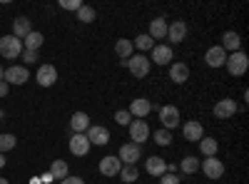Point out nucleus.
I'll list each match as a JSON object with an SVG mask.
<instances>
[{"mask_svg":"<svg viewBox=\"0 0 249 184\" xmlns=\"http://www.w3.org/2000/svg\"><path fill=\"white\" fill-rule=\"evenodd\" d=\"M167 37L172 40V43H182V40L187 37V23L184 20H175V23L167 25Z\"/></svg>","mask_w":249,"mask_h":184,"instance_id":"obj_19","label":"nucleus"},{"mask_svg":"<svg viewBox=\"0 0 249 184\" xmlns=\"http://www.w3.org/2000/svg\"><path fill=\"white\" fill-rule=\"evenodd\" d=\"M95 17H97V13H95V8H90V5H82V8L77 10V20H80V23H92Z\"/></svg>","mask_w":249,"mask_h":184,"instance_id":"obj_32","label":"nucleus"},{"mask_svg":"<svg viewBox=\"0 0 249 184\" xmlns=\"http://www.w3.org/2000/svg\"><path fill=\"white\" fill-rule=\"evenodd\" d=\"M182 134L187 142H199L204 137V127L199 125L197 119H190V122H184V127H182Z\"/></svg>","mask_w":249,"mask_h":184,"instance_id":"obj_14","label":"nucleus"},{"mask_svg":"<svg viewBox=\"0 0 249 184\" xmlns=\"http://www.w3.org/2000/svg\"><path fill=\"white\" fill-rule=\"evenodd\" d=\"M50 174H53L55 179H65V177H70L68 162H65V159H55L53 165H50Z\"/></svg>","mask_w":249,"mask_h":184,"instance_id":"obj_28","label":"nucleus"},{"mask_svg":"<svg viewBox=\"0 0 249 184\" xmlns=\"http://www.w3.org/2000/svg\"><path fill=\"white\" fill-rule=\"evenodd\" d=\"M127 130H130V139L135 142V145H142V142L150 139V125L144 119H132Z\"/></svg>","mask_w":249,"mask_h":184,"instance_id":"obj_5","label":"nucleus"},{"mask_svg":"<svg viewBox=\"0 0 249 184\" xmlns=\"http://www.w3.org/2000/svg\"><path fill=\"white\" fill-rule=\"evenodd\" d=\"M152 60H155V65H170L172 63V48L170 45H155L152 50ZM152 60H150V63H152Z\"/></svg>","mask_w":249,"mask_h":184,"instance_id":"obj_16","label":"nucleus"},{"mask_svg":"<svg viewBox=\"0 0 249 184\" xmlns=\"http://www.w3.org/2000/svg\"><path fill=\"white\" fill-rule=\"evenodd\" d=\"M170 80H172L175 85L187 83V80H190V67H187L184 63H175V65H170Z\"/></svg>","mask_w":249,"mask_h":184,"instance_id":"obj_22","label":"nucleus"},{"mask_svg":"<svg viewBox=\"0 0 249 184\" xmlns=\"http://www.w3.org/2000/svg\"><path fill=\"white\" fill-rule=\"evenodd\" d=\"M0 184H10V179H5V177H0Z\"/></svg>","mask_w":249,"mask_h":184,"instance_id":"obj_43","label":"nucleus"},{"mask_svg":"<svg viewBox=\"0 0 249 184\" xmlns=\"http://www.w3.org/2000/svg\"><path fill=\"white\" fill-rule=\"evenodd\" d=\"M224 60H227V52L222 50V45H214L207 50L204 55V63L210 65V67H224Z\"/></svg>","mask_w":249,"mask_h":184,"instance_id":"obj_17","label":"nucleus"},{"mask_svg":"<svg viewBox=\"0 0 249 184\" xmlns=\"http://www.w3.org/2000/svg\"><path fill=\"white\" fill-rule=\"evenodd\" d=\"M20 57H23L28 65H33L35 60H37V50H23V55H20Z\"/></svg>","mask_w":249,"mask_h":184,"instance_id":"obj_38","label":"nucleus"},{"mask_svg":"<svg viewBox=\"0 0 249 184\" xmlns=\"http://www.w3.org/2000/svg\"><path fill=\"white\" fill-rule=\"evenodd\" d=\"M170 142H172V132H170V130H157V132H155V145L170 147Z\"/></svg>","mask_w":249,"mask_h":184,"instance_id":"obj_34","label":"nucleus"},{"mask_svg":"<svg viewBox=\"0 0 249 184\" xmlns=\"http://www.w3.org/2000/svg\"><path fill=\"white\" fill-rule=\"evenodd\" d=\"M70 127H72V134H85L90 130V117L88 112H75L70 117Z\"/></svg>","mask_w":249,"mask_h":184,"instance_id":"obj_18","label":"nucleus"},{"mask_svg":"<svg viewBox=\"0 0 249 184\" xmlns=\"http://www.w3.org/2000/svg\"><path fill=\"white\" fill-rule=\"evenodd\" d=\"M224 67H227V72H230V75L239 77V75H244L247 67H249V57H247L242 50H239V52H230V55H227V60H224Z\"/></svg>","mask_w":249,"mask_h":184,"instance_id":"obj_2","label":"nucleus"},{"mask_svg":"<svg viewBox=\"0 0 249 184\" xmlns=\"http://www.w3.org/2000/svg\"><path fill=\"white\" fill-rule=\"evenodd\" d=\"M3 80H5L8 85H25L28 80H30V72L23 65H13V67H8L3 72Z\"/></svg>","mask_w":249,"mask_h":184,"instance_id":"obj_6","label":"nucleus"},{"mask_svg":"<svg viewBox=\"0 0 249 184\" xmlns=\"http://www.w3.org/2000/svg\"><path fill=\"white\" fill-rule=\"evenodd\" d=\"M30 184H40V177H33V182Z\"/></svg>","mask_w":249,"mask_h":184,"instance_id":"obj_44","label":"nucleus"},{"mask_svg":"<svg viewBox=\"0 0 249 184\" xmlns=\"http://www.w3.org/2000/svg\"><path fill=\"white\" fill-rule=\"evenodd\" d=\"M100 174H105V177H117L120 169H122V162L115 157V154H107V157H102L100 159Z\"/></svg>","mask_w":249,"mask_h":184,"instance_id":"obj_11","label":"nucleus"},{"mask_svg":"<svg viewBox=\"0 0 249 184\" xmlns=\"http://www.w3.org/2000/svg\"><path fill=\"white\" fill-rule=\"evenodd\" d=\"M127 112L132 115V119H135V117L142 119V117H147V115L152 112V102H150V100H144V97H137V100H132V105H130Z\"/></svg>","mask_w":249,"mask_h":184,"instance_id":"obj_13","label":"nucleus"},{"mask_svg":"<svg viewBox=\"0 0 249 184\" xmlns=\"http://www.w3.org/2000/svg\"><path fill=\"white\" fill-rule=\"evenodd\" d=\"M160 184H179V177L177 174H170V172H164L160 177Z\"/></svg>","mask_w":249,"mask_h":184,"instance_id":"obj_37","label":"nucleus"},{"mask_svg":"<svg viewBox=\"0 0 249 184\" xmlns=\"http://www.w3.org/2000/svg\"><path fill=\"white\" fill-rule=\"evenodd\" d=\"M237 110H239L237 102L227 97V100H219L217 105H214V117H217V119H230V117L237 115Z\"/></svg>","mask_w":249,"mask_h":184,"instance_id":"obj_12","label":"nucleus"},{"mask_svg":"<svg viewBox=\"0 0 249 184\" xmlns=\"http://www.w3.org/2000/svg\"><path fill=\"white\" fill-rule=\"evenodd\" d=\"M85 137H88L90 145H97V147H105L107 142H110L107 127H100V125H90V130L85 132Z\"/></svg>","mask_w":249,"mask_h":184,"instance_id":"obj_9","label":"nucleus"},{"mask_svg":"<svg viewBox=\"0 0 249 184\" xmlns=\"http://www.w3.org/2000/svg\"><path fill=\"white\" fill-rule=\"evenodd\" d=\"M115 122H117V125H122V127H130L132 115H130L127 110H117V112H115Z\"/></svg>","mask_w":249,"mask_h":184,"instance_id":"obj_35","label":"nucleus"},{"mask_svg":"<svg viewBox=\"0 0 249 184\" xmlns=\"http://www.w3.org/2000/svg\"><path fill=\"white\" fill-rule=\"evenodd\" d=\"M144 169H147V174H152V177H162L164 172H167V162H164L162 157H150L147 162H144Z\"/></svg>","mask_w":249,"mask_h":184,"instance_id":"obj_20","label":"nucleus"},{"mask_svg":"<svg viewBox=\"0 0 249 184\" xmlns=\"http://www.w3.org/2000/svg\"><path fill=\"white\" fill-rule=\"evenodd\" d=\"M30 33H33V25H30L28 17H15L13 20V33L10 35H15L18 40H25Z\"/></svg>","mask_w":249,"mask_h":184,"instance_id":"obj_21","label":"nucleus"},{"mask_svg":"<svg viewBox=\"0 0 249 184\" xmlns=\"http://www.w3.org/2000/svg\"><path fill=\"white\" fill-rule=\"evenodd\" d=\"M140 157H142V150H140V145H135V142L122 145L120 147V154H117V159L122 162V165H137Z\"/></svg>","mask_w":249,"mask_h":184,"instance_id":"obj_8","label":"nucleus"},{"mask_svg":"<svg viewBox=\"0 0 249 184\" xmlns=\"http://www.w3.org/2000/svg\"><path fill=\"white\" fill-rule=\"evenodd\" d=\"M179 167H182L184 174H195V172L199 169V159H195L192 154H187V157L182 159V165H179Z\"/></svg>","mask_w":249,"mask_h":184,"instance_id":"obj_31","label":"nucleus"},{"mask_svg":"<svg viewBox=\"0 0 249 184\" xmlns=\"http://www.w3.org/2000/svg\"><path fill=\"white\" fill-rule=\"evenodd\" d=\"M152 40H162V37H167V20L164 17H155L152 23H150V33H147Z\"/></svg>","mask_w":249,"mask_h":184,"instance_id":"obj_25","label":"nucleus"},{"mask_svg":"<svg viewBox=\"0 0 249 184\" xmlns=\"http://www.w3.org/2000/svg\"><path fill=\"white\" fill-rule=\"evenodd\" d=\"M3 167H5V157H3V154H0V169H3Z\"/></svg>","mask_w":249,"mask_h":184,"instance_id":"obj_42","label":"nucleus"},{"mask_svg":"<svg viewBox=\"0 0 249 184\" xmlns=\"http://www.w3.org/2000/svg\"><path fill=\"white\" fill-rule=\"evenodd\" d=\"M150 67H152V63H150V57H144V55H132L127 60V70L135 77H147L150 75Z\"/></svg>","mask_w":249,"mask_h":184,"instance_id":"obj_4","label":"nucleus"},{"mask_svg":"<svg viewBox=\"0 0 249 184\" xmlns=\"http://www.w3.org/2000/svg\"><path fill=\"white\" fill-rule=\"evenodd\" d=\"M35 80H37V85L40 87H53L55 83H57V70H55V65H40L37 67V72H35Z\"/></svg>","mask_w":249,"mask_h":184,"instance_id":"obj_7","label":"nucleus"},{"mask_svg":"<svg viewBox=\"0 0 249 184\" xmlns=\"http://www.w3.org/2000/svg\"><path fill=\"white\" fill-rule=\"evenodd\" d=\"M124 184H132V182H137L140 179V172H137V165H122V169H120V174H117Z\"/></svg>","mask_w":249,"mask_h":184,"instance_id":"obj_29","label":"nucleus"},{"mask_svg":"<svg viewBox=\"0 0 249 184\" xmlns=\"http://www.w3.org/2000/svg\"><path fill=\"white\" fill-rule=\"evenodd\" d=\"M199 169L204 172L207 179H219V177L224 174V162L217 159V157H204L202 165H199Z\"/></svg>","mask_w":249,"mask_h":184,"instance_id":"obj_3","label":"nucleus"},{"mask_svg":"<svg viewBox=\"0 0 249 184\" xmlns=\"http://www.w3.org/2000/svg\"><path fill=\"white\" fill-rule=\"evenodd\" d=\"M40 182H45V184H50V182H55V177L48 172V174H43V177H40Z\"/></svg>","mask_w":249,"mask_h":184,"instance_id":"obj_41","label":"nucleus"},{"mask_svg":"<svg viewBox=\"0 0 249 184\" xmlns=\"http://www.w3.org/2000/svg\"><path fill=\"white\" fill-rule=\"evenodd\" d=\"M15 145H18L15 134H0V154H3V152H10V150H15Z\"/></svg>","mask_w":249,"mask_h":184,"instance_id":"obj_33","label":"nucleus"},{"mask_svg":"<svg viewBox=\"0 0 249 184\" xmlns=\"http://www.w3.org/2000/svg\"><path fill=\"white\" fill-rule=\"evenodd\" d=\"M3 72H5V70H3V65H0V80H3Z\"/></svg>","mask_w":249,"mask_h":184,"instance_id":"obj_45","label":"nucleus"},{"mask_svg":"<svg viewBox=\"0 0 249 184\" xmlns=\"http://www.w3.org/2000/svg\"><path fill=\"white\" fill-rule=\"evenodd\" d=\"M160 119H162L164 130H175L179 125V110L175 105H164V107H160Z\"/></svg>","mask_w":249,"mask_h":184,"instance_id":"obj_10","label":"nucleus"},{"mask_svg":"<svg viewBox=\"0 0 249 184\" xmlns=\"http://www.w3.org/2000/svg\"><path fill=\"white\" fill-rule=\"evenodd\" d=\"M132 45H135L137 50L144 52V50H152V48H155V40H152L147 33H144V35H137V37H135V43H132Z\"/></svg>","mask_w":249,"mask_h":184,"instance_id":"obj_30","label":"nucleus"},{"mask_svg":"<svg viewBox=\"0 0 249 184\" xmlns=\"http://www.w3.org/2000/svg\"><path fill=\"white\" fill-rule=\"evenodd\" d=\"M8 90H10V85L5 83V80H0V97H5V95H8Z\"/></svg>","mask_w":249,"mask_h":184,"instance_id":"obj_40","label":"nucleus"},{"mask_svg":"<svg viewBox=\"0 0 249 184\" xmlns=\"http://www.w3.org/2000/svg\"><path fill=\"white\" fill-rule=\"evenodd\" d=\"M90 142H88V137L85 134H72L70 137V152L75 154V157H85L88 152H90Z\"/></svg>","mask_w":249,"mask_h":184,"instance_id":"obj_15","label":"nucleus"},{"mask_svg":"<svg viewBox=\"0 0 249 184\" xmlns=\"http://www.w3.org/2000/svg\"><path fill=\"white\" fill-rule=\"evenodd\" d=\"M82 5H85L82 0H60V8H62V10H75V13H77Z\"/></svg>","mask_w":249,"mask_h":184,"instance_id":"obj_36","label":"nucleus"},{"mask_svg":"<svg viewBox=\"0 0 249 184\" xmlns=\"http://www.w3.org/2000/svg\"><path fill=\"white\" fill-rule=\"evenodd\" d=\"M239 48H242V37H239V33H234V30H230V33H224L222 35V50L227 52H239Z\"/></svg>","mask_w":249,"mask_h":184,"instance_id":"obj_23","label":"nucleus"},{"mask_svg":"<svg viewBox=\"0 0 249 184\" xmlns=\"http://www.w3.org/2000/svg\"><path fill=\"white\" fill-rule=\"evenodd\" d=\"M23 40H18L15 35H3L0 37V55H3L5 60H18L20 55H23Z\"/></svg>","mask_w":249,"mask_h":184,"instance_id":"obj_1","label":"nucleus"},{"mask_svg":"<svg viewBox=\"0 0 249 184\" xmlns=\"http://www.w3.org/2000/svg\"><path fill=\"white\" fill-rule=\"evenodd\" d=\"M60 184H85V179L82 177H65V179H60Z\"/></svg>","mask_w":249,"mask_h":184,"instance_id":"obj_39","label":"nucleus"},{"mask_svg":"<svg viewBox=\"0 0 249 184\" xmlns=\"http://www.w3.org/2000/svg\"><path fill=\"white\" fill-rule=\"evenodd\" d=\"M43 43H45V35L37 33V30H33V33L23 40V48H25V50H40V48H43Z\"/></svg>","mask_w":249,"mask_h":184,"instance_id":"obj_27","label":"nucleus"},{"mask_svg":"<svg viewBox=\"0 0 249 184\" xmlns=\"http://www.w3.org/2000/svg\"><path fill=\"white\" fill-rule=\"evenodd\" d=\"M199 152L204 154V157H217V150H219V142L214 139V137H202L199 142Z\"/></svg>","mask_w":249,"mask_h":184,"instance_id":"obj_26","label":"nucleus"},{"mask_svg":"<svg viewBox=\"0 0 249 184\" xmlns=\"http://www.w3.org/2000/svg\"><path fill=\"white\" fill-rule=\"evenodd\" d=\"M115 55H117L120 60H130V57L135 55V45H132V40L120 37L117 43H115Z\"/></svg>","mask_w":249,"mask_h":184,"instance_id":"obj_24","label":"nucleus"}]
</instances>
